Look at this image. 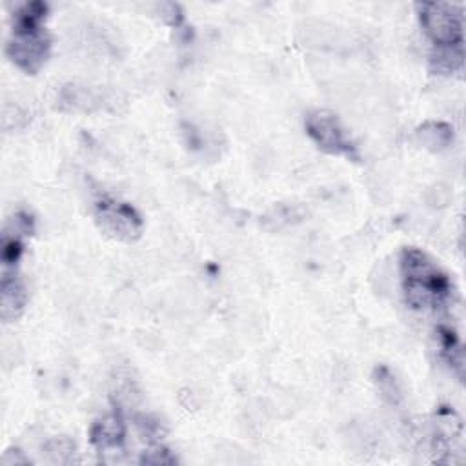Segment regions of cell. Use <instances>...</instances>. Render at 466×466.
Wrapping results in <instances>:
<instances>
[{"label": "cell", "instance_id": "6da1fadb", "mask_svg": "<svg viewBox=\"0 0 466 466\" xmlns=\"http://www.w3.org/2000/svg\"><path fill=\"white\" fill-rule=\"evenodd\" d=\"M404 300L417 311H439L453 300L448 273L422 249L404 248L399 258Z\"/></svg>", "mask_w": 466, "mask_h": 466}, {"label": "cell", "instance_id": "7a4b0ae2", "mask_svg": "<svg viewBox=\"0 0 466 466\" xmlns=\"http://www.w3.org/2000/svg\"><path fill=\"white\" fill-rule=\"evenodd\" d=\"M47 11L46 2L35 0L22 4L13 13L5 55L25 75H36L49 56L51 40L44 25Z\"/></svg>", "mask_w": 466, "mask_h": 466}, {"label": "cell", "instance_id": "3957f363", "mask_svg": "<svg viewBox=\"0 0 466 466\" xmlns=\"http://www.w3.org/2000/svg\"><path fill=\"white\" fill-rule=\"evenodd\" d=\"M420 27L435 49L462 47L464 9L448 2H420L415 5Z\"/></svg>", "mask_w": 466, "mask_h": 466}, {"label": "cell", "instance_id": "277c9868", "mask_svg": "<svg viewBox=\"0 0 466 466\" xmlns=\"http://www.w3.org/2000/svg\"><path fill=\"white\" fill-rule=\"evenodd\" d=\"M306 133L328 155L346 157L350 160H359V149L355 142L348 137L339 116L329 109H315L306 116Z\"/></svg>", "mask_w": 466, "mask_h": 466}, {"label": "cell", "instance_id": "5b68a950", "mask_svg": "<svg viewBox=\"0 0 466 466\" xmlns=\"http://www.w3.org/2000/svg\"><path fill=\"white\" fill-rule=\"evenodd\" d=\"M95 218L102 231L124 242L137 240L144 229L140 213L131 204L115 198L98 200L95 204Z\"/></svg>", "mask_w": 466, "mask_h": 466}, {"label": "cell", "instance_id": "8992f818", "mask_svg": "<svg viewBox=\"0 0 466 466\" xmlns=\"http://www.w3.org/2000/svg\"><path fill=\"white\" fill-rule=\"evenodd\" d=\"M27 304V289L16 269H2L0 317L4 322L16 320Z\"/></svg>", "mask_w": 466, "mask_h": 466}, {"label": "cell", "instance_id": "52a82bcc", "mask_svg": "<svg viewBox=\"0 0 466 466\" xmlns=\"http://www.w3.org/2000/svg\"><path fill=\"white\" fill-rule=\"evenodd\" d=\"M91 444L98 450L120 448L126 439V424L120 411H111L100 417L89 430Z\"/></svg>", "mask_w": 466, "mask_h": 466}, {"label": "cell", "instance_id": "ba28073f", "mask_svg": "<svg viewBox=\"0 0 466 466\" xmlns=\"http://www.w3.org/2000/svg\"><path fill=\"white\" fill-rule=\"evenodd\" d=\"M437 346L441 351V357L446 360V364L457 373V377H462L464 368V353L459 335L450 326H439L437 328Z\"/></svg>", "mask_w": 466, "mask_h": 466}, {"label": "cell", "instance_id": "9c48e42d", "mask_svg": "<svg viewBox=\"0 0 466 466\" xmlns=\"http://www.w3.org/2000/svg\"><path fill=\"white\" fill-rule=\"evenodd\" d=\"M415 137L424 147L431 151H441L453 142V127L446 122L431 120L419 126L415 131Z\"/></svg>", "mask_w": 466, "mask_h": 466}, {"label": "cell", "instance_id": "30bf717a", "mask_svg": "<svg viewBox=\"0 0 466 466\" xmlns=\"http://www.w3.org/2000/svg\"><path fill=\"white\" fill-rule=\"evenodd\" d=\"M464 66V47L435 49L430 56V67L439 75H453Z\"/></svg>", "mask_w": 466, "mask_h": 466}, {"label": "cell", "instance_id": "8fae6325", "mask_svg": "<svg viewBox=\"0 0 466 466\" xmlns=\"http://www.w3.org/2000/svg\"><path fill=\"white\" fill-rule=\"evenodd\" d=\"M375 380H377V386H379L380 393H382L384 397H388L390 402H399L400 391H399L397 382H395V379H393V375L390 373L388 368H384V366L377 368V370H375Z\"/></svg>", "mask_w": 466, "mask_h": 466}, {"label": "cell", "instance_id": "7c38bea8", "mask_svg": "<svg viewBox=\"0 0 466 466\" xmlns=\"http://www.w3.org/2000/svg\"><path fill=\"white\" fill-rule=\"evenodd\" d=\"M140 462L142 464H175L177 457L167 448L157 446V448L144 451L140 457Z\"/></svg>", "mask_w": 466, "mask_h": 466}]
</instances>
